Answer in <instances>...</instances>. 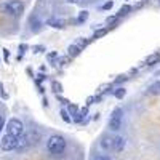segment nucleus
Wrapping results in <instances>:
<instances>
[{
    "mask_svg": "<svg viewBox=\"0 0 160 160\" xmlns=\"http://www.w3.org/2000/svg\"><path fill=\"white\" fill-rule=\"evenodd\" d=\"M40 139V133L37 130H31L29 133H22L19 136V141H18V149L16 151H24V149H29L32 148L34 144H37V141Z\"/></svg>",
    "mask_w": 160,
    "mask_h": 160,
    "instance_id": "1",
    "label": "nucleus"
},
{
    "mask_svg": "<svg viewBox=\"0 0 160 160\" xmlns=\"http://www.w3.org/2000/svg\"><path fill=\"white\" fill-rule=\"evenodd\" d=\"M47 149H48V152L53 154V155L62 154L64 149H66V139H64L62 136H59V135L50 136L48 141H47Z\"/></svg>",
    "mask_w": 160,
    "mask_h": 160,
    "instance_id": "2",
    "label": "nucleus"
},
{
    "mask_svg": "<svg viewBox=\"0 0 160 160\" xmlns=\"http://www.w3.org/2000/svg\"><path fill=\"white\" fill-rule=\"evenodd\" d=\"M3 11L7 15H11V16H21L22 11H24V3L21 0H10V2L3 3L2 5Z\"/></svg>",
    "mask_w": 160,
    "mask_h": 160,
    "instance_id": "3",
    "label": "nucleus"
},
{
    "mask_svg": "<svg viewBox=\"0 0 160 160\" xmlns=\"http://www.w3.org/2000/svg\"><path fill=\"white\" fill-rule=\"evenodd\" d=\"M7 133L8 135H13V136H21L22 135V131H24V125L19 118H10L8 120V123H7Z\"/></svg>",
    "mask_w": 160,
    "mask_h": 160,
    "instance_id": "4",
    "label": "nucleus"
},
{
    "mask_svg": "<svg viewBox=\"0 0 160 160\" xmlns=\"http://www.w3.org/2000/svg\"><path fill=\"white\" fill-rule=\"evenodd\" d=\"M18 141H19L18 136H13V135H8L7 133L2 138V141H0V149L5 151V152L15 151V149H18Z\"/></svg>",
    "mask_w": 160,
    "mask_h": 160,
    "instance_id": "5",
    "label": "nucleus"
},
{
    "mask_svg": "<svg viewBox=\"0 0 160 160\" xmlns=\"http://www.w3.org/2000/svg\"><path fill=\"white\" fill-rule=\"evenodd\" d=\"M120 125H122V109H115L111 120H109V128L115 131L120 128Z\"/></svg>",
    "mask_w": 160,
    "mask_h": 160,
    "instance_id": "6",
    "label": "nucleus"
},
{
    "mask_svg": "<svg viewBox=\"0 0 160 160\" xmlns=\"http://www.w3.org/2000/svg\"><path fill=\"white\" fill-rule=\"evenodd\" d=\"M101 148L109 151V149H114V138L112 136H104L102 141H101Z\"/></svg>",
    "mask_w": 160,
    "mask_h": 160,
    "instance_id": "7",
    "label": "nucleus"
},
{
    "mask_svg": "<svg viewBox=\"0 0 160 160\" xmlns=\"http://www.w3.org/2000/svg\"><path fill=\"white\" fill-rule=\"evenodd\" d=\"M123 148H125V139L122 136L114 138V151L120 152V151H123Z\"/></svg>",
    "mask_w": 160,
    "mask_h": 160,
    "instance_id": "8",
    "label": "nucleus"
},
{
    "mask_svg": "<svg viewBox=\"0 0 160 160\" xmlns=\"http://www.w3.org/2000/svg\"><path fill=\"white\" fill-rule=\"evenodd\" d=\"M149 91L152 93V95H160V82L151 85V87H149Z\"/></svg>",
    "mask_w": 160,
    "mask_h": 160,
    "instance_id": "9",
    "label": "nucleus"
},
{
    "mask_svg": "<svg viewBox=\"0 0 160 160\" xmlns=\"http://www.w3.org/2000/svg\"><path fill=\"white\" fill-rule=\"evenodd\" d=\"M155 61H158V55H152V56H149L148 59H146V64L151 66V64H152V62H155Z\"/></svg>",
    "mask_w": 160,
    "mask_h": 160,
    "instance_id": "10",
    "label": "nucleus"
},
{
    "mask_svg": "<svg viewBox=\"0 0 160 160\" xmlns=\"http://www.w3.org/2000/svg\"><path fill=\"white\" fill-rule=\"evenodd\" d=\"M115 96H117V98H123V96H125V90H123V88L115 90Z\"/></svg>",
    "mask_w": 160,
    "mask_h": 160,
    "instance_id": "11",
    "label": "nucleus"
},
{
    "mask_svg": "<svg viewBox=\"0 0 160 160\" xmlns=\"http://www.w3.org/2000/svg\"><path fill=\"white\" fill-rule=\"evenodd\" d=\"M61 115H62V120H64V122H71V117H69V114L66 112L64 109L61 111Z\"/></svg>",
    "mask_w": 160,
    "mask_h": 160,
    "instance_id": "12",
    "label": "nucleus"
},
{
    "mask_svg": "<svg viewBox=\"0 0 160 160\" xmlns=\"http://www.w3.org/2000/svg\"><path fill=\"white\" fill-rule=\"evenodd\" d=\"M69 53H71V56H75L77 53H78V47H71L69 48Z\"/></svg>",
    "mask_w": 160,
    "mask_h": 160,
    "instance_id": "13",
    "label": "nucleus"
},
{
    "mask_svg": "<svg viewBox=\"0 0 160 160\" xmlns=\"http://www.w3.org/2000/svg\"><path fill=\"white\" fill-rule=\"evenodd\" d=\"M0 96H2V98H5V99L8 98V96H7V93L3 91V85H2V83H0Z\"/></svg>",
    "mask_w": 160,
    "mask_h": 160,
    "instance_id": "14",
    "label": "nucleus"
},
{
    "mask_svg": "<svg viewBox=\"0 0 160 160\" xmlns=\"http://www.w3.org/2000/svg\"><path fill=\"white\" fill-rule=\"evenodd\" d=\"M53 88H56L55 91H62V90H61V85H59L58 82H53Z\"/></svg>",
    "mask_w": 160,
    "mask_h": 160,
    "instance_id": "15",
    "label": "nucleus"
},
{
    "mask_svg": "<svg viewBox=\"0 0 160 160\" xmlns=\"http://www.w3.org/2000/svg\"><path fill=\"white\" fill-rule=\"evenodd\" d=\"M3 125H5V120H3V117L0 115V131L3 130Z\"/></svg>",
    "mask_w": 160,
    "mask_h": 160,
    "instance_id": "16",
    "label": "nucleus"
},
{
    "mask_svg": "<svg viewBox=\"0 0 160 160\" xmlns=\"http://www.w3.org/2000/svg\"><path fill=\"white\" fill-rule=\"evenodd\" d=\"M98 160H111V157H108V155H99Z\"/></svg>",
    "mask_w": 160,
    "mask_h": 160,
    "instance_id": "17",
    "label": "nucleus"
},
{
    "mask_svg": "<svg viewBox=\"0 0 160 160\" xmlns=\"http://www.w3.org/2000/svg\"><path fill=\"white\" fill-rule=\"evenodd\" d=\"M111 7H112V3L109 2V3H106V5H102V10H106V8H108V10H109Z\"/></svg>",
    "mask_w": 160,
    "mask_h": 160,
    "instance_id": "18",
    "label": "nucleus"
}]
</instances>
